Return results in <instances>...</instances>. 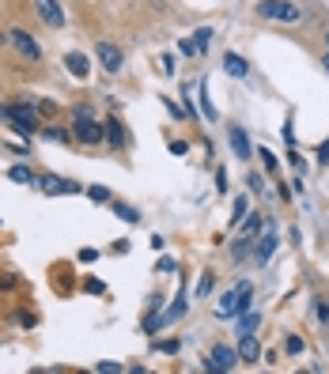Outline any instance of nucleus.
<instances>
[{"label": "nucleus", "instance_id": "obj_34", "mask_svg": "<svg viewBox=\"0 0 329 374\" xmlns=\"http://www.w3.org/2000/svg\"><path fill=\"white\" fill-rule=\"evenodd\" d=\"M155 268H159V273H174V261H171V257H159Z\"/></svg>", "mask_w": 329, "mask_h": 374}, {"label": "nucleus", "instance_id": "obj_21", "mask_svg": "<svg viewBox=\"0 0 329 374\" xmlns=\"http://www.w3.org/2000/svg\"><path fill=\"white\" fill-rule=\"evenodd\" d=\"M239 235H250V238L261 235V216H258V212H250V216L242 220V231H239Z\"/></svg>", "mask_w": 329, "mask_h": 374}, {"label": "nucleus", "instance_id": "obj_26", "mask_svg": "<svg viewBox=\"0 0 329 374\" xmlns=\"http://www.w3.org/2000/svg\"><path fill=\"white\" fill-rule=\"evenodd\" d=\"M314 314H318V322H322V325H329V299H322V295L314 299Z\"/></svg>", "mask_w": 329, "mask_h": 374}, {"label": "nucleus", "instance_id": "obj_39", "mask_svg": "<svg viewBox=\"0 0 329 374\" xmlns=\"http://www.w3.org/2000/svg\"><path fill=\"white\" fill-rule=\"evenodd\" d=\"M322 64H326V72H329V53H326V57H322Z\"/></svg>", "mask_w": 329, "mask_h": 374}, {"label": "nucleus", "instance_id": "obj_14", "mask_svg": "<svg viewBox=\"0 0 329 374\" xmlns=\"http://www.w3.org/2000/svg\"><path fill=\"white\" fill-rule=\"evenodd\" d=\"M239 363H261V344L250 336H239Z\"/></svg>", "mask_w": 329, "mask_h": 374}, {"label": "nucleus", "instance_id": "obj_19", "mask_svg": "<svg viewBox=\"0 0 329 374\" xmlns=\"http://www.w3.org/2000/svg\"><path fill=\"white\" fill-rule=\"evenodd\" d=\"M250 216V197H242L239 193V201H234V212H231V227H239L242 220Z\"/></svg>", "mask_w": 329, "mask_h": 374}, {"label": "nucleus", "instance_id": "obj_10", "mask_svg": "<svg viewBox=\"0 0 329 374\" xmlns=\"http://www.w3.org/2000/svg\"><path fill=\"white\" fill-rule=\"evenodd\" d=\"M272 254H276V231H272V223H269L265 235H258V250H253V257H258V265H269Z\"/></svg>", "mask_w": 329, "mask_h": 374}, {"label": "nucleus", "instance_id": "obj_31", "mask_svg": "<svg viewBox=\"0 0 329 374\" xmlns=\"http://www.w3.org/2000/svg\"><path fill=\"white\" fill-rule=\"evenodd\" d=\"M155 348H159V352H167V355H174V352H178V340H159Z\"/></svg>", "mask_w": 329, "mask_h": 374}, {"label": "nucleus", "instance_id": "obj_2", "mask_svg": "<svg viewBox=\"0 0 329 374\" xmlns=\"http://www.w3.org/2000/svg\"><path fill=\"white\" fill-rule=\"evenodd\" d=\"M253 284L250 280H242V284H234L231 292H223L220 295V303L212 306V317H220V322H227V317H239V314H246L250 310V303H253Z\"/></svg>", "mask_w": 329, "mask_h": 374}, {"label": "nucleus", "instance_id": "obj_1", "mask_svg": "<svg viewBox=\"0 0 329 374\" xmlns=\"http://www.w3.org/2000/svg\"><path fill=\"white\" fill-rule=\"evenodd\" d=\"M38 114H42L38 102H0V121H8V125L23 136H34L42 129Z\"/></svg>", "mask_w": 329, "mask_h": 374}, {"label": "nucleus", "instance_id": "obj_37", "mask_svg": "<svg viewBox=\"0 0 329 374\" xmlns=\"http://www.w3.org/2000/svg\"><path fill=\"white\" fill-rule=\"evenodd\" d=\"M250 189H253V193H261V189H265V182H261V174H250Z\"/></svg>", "mask_w": 329, "mask_h": 374}, {"label": "nucleus", "instance_id": "obj_27", "mask_svg": "<svg viewBox=\"0 0 329 374\" xmlns=\"http://www.w3.org/2000/svg\"><path fill=\"white\" fill-rule=\"evenodd\" d=\"M212 287H216V276H212V273H204V276H201V284H197V299H204V295L212 292Z\"/></svg>", "mask_w": 329, "mask_h": 374}, {"label": "nucleus", "instance_id": "obj_25", "mask_svg": "<svg viewBox=\"0 0 329 374\" xmlns=\"http://www.w3.org/2000/svg\"><path fill=\"white\" fill-rule=\"evenodd\" d=\"M182 314H186V299H182V295H178V303H174V306H171V310H167V314H163V322H178V317H182ZM163 322H159V325H163Z\"/></svg>", "mask_w": 329, "mask_h": 374}, {"label": "nucleus", "instance_id": "obj_29", "mask_svg": "<svg viewBox=\"0 0 329 374\" xmlns=\"http://www.w3.org/2000/svg\"><path fill=\"white\" fill-rule=\"evenodd\" d=\"M178 50H182L186 57H197V53H201V50H197V42H193V38H182V42H178Z\"/></svg>", "mask_w": 329, "mask_h": 374}, {"label": "nucleus", "instance_id": "obj_40", "mask_svg": "<svg viewBox=\"0 0 329 374\" xmlns=\"http://www.w3.org/2000/svg\"><path fill=\"white\" fill-rule=\"evenodd\" d=\"M326 42H329V31H326Z\"/></svg>", "mask_w": 329, "mask_h": 374}, {"label": "nucleus", "instance_id": "obj_6", "mask_svg": "<svg viewBox=\"0 0 329 374\" xmlns=\"http://www.w3.org/2000/svg\"><path fill=\"white\" fill-rule=\"evenodd\" d=\"M8 38H12V45H15V50H20L31 64H38V61H42V45L34 42L31 34L23 31V27H12V31H8Z\"/></svg>", "mask_w": 329, "mask_h": 374}, {"label": "nucleus", "instance_id": "obj_17", "mask_svg": "<svg viewBox=\"0 0 329 374\" xmlns=\"http://www.w3.org/2000/svg\"><path fill=\"white\" fill-rule=\"evenodd\" d=\"M8 178H12L15 185H34V178H38V174H34L31 166H23V163H20V166H12V171H8Z\"/></svg>", "mask_w": 329, "mask_h": 374}, {"label": "nucleus", "instance_id": "obj_22", "mask_svg": "<svg viewBox=\"0 0 329 374\" xmlns=\"http://www.w3.org/2000/svg\"><path fill=\"white\" fill-rule=\"evenodd\" d=\"M114 212H118V216L125 220V223H140V212L133 208V204H121V201H114Z\"/></svg>", "mask_w": 329, "mask_h": 374}, {"label": "nucleus", "instance_id": "obj_7", "mask_svg": "<svg viewBox=\"0 0 329 374\" xmlns=\"http://www.w3.org/2000/svg\"><path fill=\"white\" fill-rule=\"evenodd\" d=\"M95 57H99V64L106 72H121V64H125V53H121L114 42H99L95 45Z\"/></svg>", "mask_w": 329, "mask_h": 374}, {"label": "nucleus", "instance_id": "obj_5", "mask_svg": "<svg viewBox=\"0 0 329 374\" xmlns=\"http://www.w3.org/2000/svg\"><path fill=\"white\" fill-rule=\"evenodd\" d=\"M239 367V348H231V344H212L209 355H204V371L209 374H227Z\"/></svg>", "mask_w": 329, "mask_h": 374}, {"label": "nucleus", "instance_id": "obj_23", "mask_svg": "<svg viewBox=\"0 0 329 374\" xmlns=\"http://www.w3.org/2000/svg\"><path fill=\"white\" fill-rule=\"evenodd\" d=\"M284 352H288V355H303V352H307V340H303V336H295V333H291L288 340H284Z\"/></svg>", "mask_w": 329, "mask_h": 374}, {"label": "nucleus", "instance_id": "obj_8", "mask_svg": "<svg viewBox=\"0 0 329 374\" xmlns=\"http://www.w3.org/2000/svg\"><path fill=\"white\" fill-rule=\"evenodd\" d=\"M34 8H38L42 23L50 27V31H61L64 27V8L57 4V0H34Z\"/></svg>", "mask_w": 329, "mask_h": 374}, {"label": "nucleus", "instance_id": "obj_15", "mask_svg": "<svg viewBox=\"0 0 329 374\" xmlns=\"http://www.w3.org/2000/svg\"><path fill=\"white\" fill-rule=\"evenodd\" d=\"M102 129H106V144H110V148H125V125L118 121V114H110Z\"/></svg>", "mask_w": 329, "mask_h": 374}, {"label": "nucleus", "instance_id": "obj_30", "mask_svg": "<svg viewBox=\"0 0 329 374\" xmlns=\"http://www.w3.org/2000/svg\"><path fill=\"white\" fill-rule=\"evenodd\" d=\"M261 163H265V171H269V174L276 171V155H272L269 148H261Z\"/></svg>", "mask_w": 329, "mask_h": 374}, {"label": "nucleus", "instance_id": "obj_16", "mask_svg": "<svg viewBox=\"0 0 329 374\" xmlns=\"http://www.w3.org/2000/svg\"><path fill=\"white\" fill-rule=\"evenodd\" d=\"M38 133H42L46 140H57V144H76V136H72L69 129H61V125H42Z\"/></svg>", "mask_w": 329, "mask_h": 374}, {"label": "nucleus", "instance_id": "obj_32", "mask_svg": "<svg viewBox=\"0 0 329 374\" xmlns=\"http://www.w3.org/2000/svg\"><path fill=\"white\" fill-rule=\"evenodd\" d=\"M318 163L329 166V140H322V148H318Z\"/></svg>", "mask_w": 329, "mask_h": 374}, {"label": "nucleus", "instance_id": "obj_12", "mask_svg": "<svg viewBox=\"0 0 329 374\" xmlns=\"http://www.w3.org/2000/svg\"><path fill=\"white\" fill-rule=\"evenodd\" d=\"M227 140H231V152H234V155H239V159H250V155H253V148H250V136H246V129L231 125V133H227Z\"/></svg>", "mask_w": 329, "mask_h": 374}, {"label": "nucleus", "instance_id": "obj_35", "mask_svg": "<svg viewBox=\"0 0 329 374\" xmlns=\"http://www.w3.org/2000/svg\"><path fill=\"white\" fill-rule=\"evenodd\" d=\"M288 163H291V166H295V171H299V174H303V155H299V152H291V155H288Z\"/></svg>", "mask_w": 329, "mask_h": 374}, {"label": "nucleus", "instance_id": "obj_33", "mask_svg": "<svg viewBox=\"0 0 329 374\" xmlns=\"http://www.w3.org/2000/svg\"><path fill=\"white\" fill-rule=\"evenodd\" d=\"M99 371H102V374H114V371L121 374V371H125V367H121V363H99Z\"/></svg>", "mask_w": 329, "mask_h": 374}, {"label": "nucleus", "instance_id": "obj_38", "mask_svg": "<svg viewBox=\"0 0 329 374\" xmlns=\"http://www.w3.org/2000/svg\"><path fill=\"white\" fill-rule=\"evenodd\" d=\"M88 292H95V295H102L106 287H102V280H88Z\"/></svg>", "mask_w": 329, "mask_h": 374}, {"label": "nucleus", "instance_id": "obj_20", "mask_svg": "<svg viewBox=\"0 0 329 374\" xmlns=\"http://www.w3.org/2000/svg\"><path fill=\"white\" fill-rule=\"evenodd\" d=\"M258 325H261V314H242V322H239V336H250V333H258Z\"/></svg>", "mask_w": 329, "mask_h": 374}, {"label": "nucleus", "instance_id": "obj_4", "mask_svg": "<svg viewBox=\"0 0 329 374\" xmlns=\"http://www.w3.org/2000/svg\"><path fill=\"white\" fill-rule=\"evenodd\" d=\"M258 15L261 20H272V23H299L303 20L299 4H291V0H258Z\"/></svg>", "mask_w": 329, "mask_h": 374}, {"label": "nucleus", "instance_id": "obj_3", "mask_svg": "<svg viewBox=\"0 0 329 374\" xmlns=\"http://www.w3.org/2000/svg\"><path fill=\"white\" fill-rule=\"evenodd\" d=\"M72 136H76V144H83V148H95L106 140V129H102V121L91 114L88 106H76L72 110Z\"/></svg>", "mask_w": 329, "mask_h": 374}, {"label": "nucleus", "instance_id": "obj_9", "mask_svg": "<svg viewBox=\"0 0 329 374\" xmlns=\"http://www.w3.org/2000/svg\"><path fill=\"white\" fill-rule=\"evenodd\" d=\"M42 193H50V197H57V193H80L76 182H69V178H57V174H42Z\"/></svg>", "mask_w": 329, "mask_h": 374}, {"label": "nucleus", "instance_id": "obj_28", "mask_svg": "<svg viewBox=\"0 0 329 374\" xmlns=\"http://www.w3.org/2000/svg\"><path fill=\"white\" fill-rule=\"evenodd\" d=\"M88 197H91V201H99V204H106V201H110V189H102V185H91Z\"/></svg>", "mask_w": 329, "mask_h": 374}, {"label": "nucleus", "instance_id": "obj_11", "mask_svg": "<svg viewBox=\"0 0 329 374\" xmlns=\"http://www.w3.org/2000/svg\"><path fill=\"white\" fill-rule=\"evenodd\" d=\"M64 69H69L76 80H88V72H91V57H88V53H76V50H72V53H64Z\"/></svg>", "mask_w": 329, "mask_h": 374}, {"label": "nucleus", "instance_id": "obj_36", "mask_svg": "<svg viewBox=\"0 0 329 374\" xmlns=\"http://www.w3.org/2000/svg\"><path fill=\"white\" fill-rule=\"evenodd\" d=\"M171 152H174V155H186V152H190V144H186V140H174Z\"/></svg>", "mask_w": 329, "mask_h": 374}, {"label": "nucleus", "instance_id": "obj_13", "mask_svg": "<svg viewBox=\"0 0 329 374\" xmlns=\"http://www.w3.org/2000/svg\"><path fill=\"white\" fill-rule=\"evenodd\" d=\"M223 72H227L231 80H242L250 72V64H246V57H242V53H223Z\"/></svg>", "mask_w": 329, "mask_h": 374}, {"label": "nucleus", "instance_id": "obj_18", "mask_svg": "<svg viewBox=\"0 0 329 374\" xmlns=\"http://www.w3.org/2000/svg\"><path fill=\"white\" fill-rule=\"evenodd\" d=\"M253 242L258 238H250V235H239V242L231 246V257L234 261H242V257H250V250H253Z\"/></svg>", "mask_w": 329, "mask_h": 374}, {"label": "nucleus", "instance_id": "obj_24", "mask_svg": "<svg viewBox=\"0 0 329 374\" xmlns=\"http://www.w3.org/2000/svg\"><path fill=\"white\" fill-rule=\"evenodd\" d=\"M193 42H197V50H209V45H212V27H197V34H193Z\"/></svg>", "mask_w": 329, "mask_h": 374}]
</instances>
